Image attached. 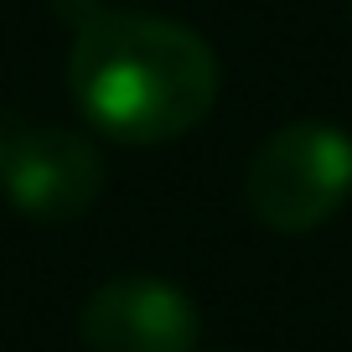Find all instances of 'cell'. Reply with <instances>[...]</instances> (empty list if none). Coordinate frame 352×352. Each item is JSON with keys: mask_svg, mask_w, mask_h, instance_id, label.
I'll use <instances>...</instances> for the list:
<instances>
[{"mask_svg": "<svg viewBox=\"0 0 352 352\" xmlns=\"http://www.w3.org/2000/svg\"><path fill=\"white\" fill-rule=\"evenodd\" d=\"M104 155L94 140L57 124H36L0 145V192L36 223H73L104 197Z\"/></svg>", "mask_w": 352, "mask_h": 352, "instance_id": "cell-3", "label": "cell"}, {"mask_svg": "<svg viewBox=\"0 0 352 352\" xmlns=\"http://www.w3.org/2000/svg\"><path fill=\"white\" fill-rule=\"evenodd\" d=\"M78 109L120 145H166L218 104V52L192 26L140 11H99L67 47Z\"/></svg>", "mask_w": 352, "mask_h": 352, "instance_id": "cell-1", "label": "cell"}, {"mask_svg": "<svg viewBox=\"0 0 352 352\" xmlns=\"http://www.w3.org/2000/svg\"><path fill=\"white\" fill-rule=\"evenodd\" d=\"M88 352H197L202 316L182 285L161 275H114L78 311Z\"/></svg>", "mask_w": 352, "mask_h": 352, "instance_id": "cell-4", "label": "cell"}, {"mask_svg": "<svg viewBox=\"0 0 352 352\" xmlns=\"http://www.w3.org/2000/svg\"><path fill=\"white\" fill-rule=\"evenodd\" d=\"M352 197V135L321 120L280 124L243 171L249 218L270 233H311Z\"/></svg>", "mask_w": 352, "mask_h": 352, "instance_id": "cell-2", "label": "cell"}, {"mask_svg": "<svg viewBox=\"0 0 352 352\" xmlns=\"http://www.w3.org/2000/svg\"><path fill=\"white\" fill-rule=\"evenodd\" d=\"M218 352H228V347H218Z\"/></svg>", "mask_w": 352, "mask_h": 352, "instance_id": "cell-5", "label": "cell"}]
</instances>
